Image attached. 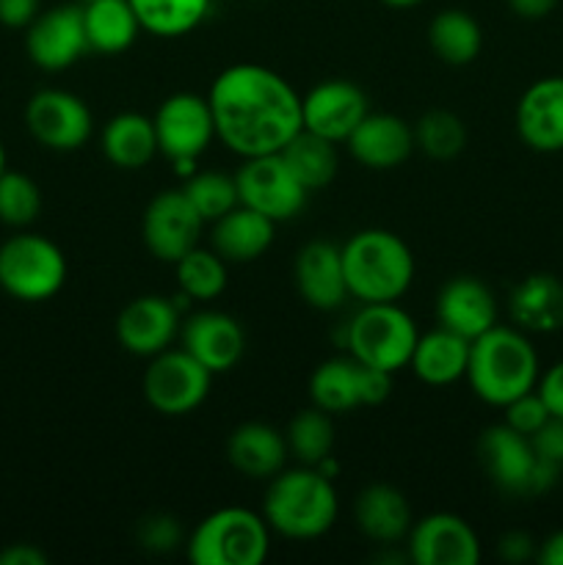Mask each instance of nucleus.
<instances>
[{"mask_svg": "<svg viewBox=\"0 0 563 565\" xmlns=\"http://www.w3.org/2000/svg\"><path fill=\"white\" fill-rule=\"evenodd\" d=\"M502 408H506V425H511L513 430H519L524 436L539 434L552 419L550 408H546V403L541 401V395L535 390L524 392V395H519L517 401H511Z\"/></svg>", "mask_w": 563, "mask_h": 565, "instance_id": "39", "label": "nucleus"}, {"mask_svg": "<svg viewBox=\"0 0 563 565\" xmlns=\"http://www.w3.org/2000/svg\"><path fill=\"white\" fill-rule=\"evenodd\" d=\"M42 213V191L22 171L0 174V221L6 226H28Z\"/></svg>", "mask_w": 563, "mask_h": 565, "instance_id": "38", "label": "nucleus"}, {"mask_svg": "<svg viewBox=\"0 0 563 565\" xmlns=\"http://www.w3.org/2000/svg\"><path fill=\"white\" fill-rule=\"evenodd\" d=\"M408 561L417 565H475L480 541L456 513H428L406 535Z\"/></svg>", "mask_w": 563, "mask_h": 565, "instance_id": "18", "label": "nucleus"}, {"mask_svg": "<svg viewBox=\"0 0 563 565\" xmlns=\"http://www.w3.org/2000/svg\"><path fill=\"white\" fill-rule=\"evenodd\" d=\"M28 58L44 72L70 70L72 64L92 53L83 25V6H55L39 11L25 33Z\"/></svg>", "mask_w": 563, "mask_h": 565, "instance_id": "15", "label": "nucleus"}, {"mask_svg": "<svg viewBox=\"0 0 563 565\" xmlns=\"http://www.w3.org/2000/svg\"><path fill=\"white\" fill-rule=\"evenodd\" d=\"M392 395V373L357 362L329 359L309 379V397L329 414H346L359 406H381Z\"/></svg>", "mask_w": 563, "mask_h": 565, "instance_id": "11", "label": "nucleus"}, {"mask_svg": "<svg viewBox=\"0 0 563 565\" xmlns=\"http://www.w3.org/2000/svg\"><path fill=\"white\" fill-rule=\"evenodd\" d=\"M83 25H86L88 47L94 53H125L141 33L130 0H92L83 3Z\"/></svg>", "mask_w": 563, "mask_h": 565, "instance_id": "30", "label": "nucleus"}, {"mask_svg": "<svg viewBox=\"0 0 563 565\" xmlns=\"http://www.w3.org/2000/svg\"><path fill=\"white\" fill-rule=\"evenodd\" d=\"M480 467L500 491L513 497L544 494L557 483L561 467L535 452L530 436L511 425H491L478 441Z\"/></svg>", "mask_w": 563, "mask_h": 565, "instance_id": "6", "label": "nucleus"}, {"mask_svg": "<svg viewBox=\"0 0 563 565\" xmlns=\"http://www.w3.org/2000/svg\"><path fill=\"white\" fill-rule=\"evenodd\" d=\"M276 224L265 218L257 210L237 204L230 213L213 221V232H210V243L213 252L219 254L224 263H254L263 257L274 243Z\"/></svg>", "mask_w": 563, "mask_h": 565, "instance_id": "24", "label": "nucleus"}, {"mask_svg": "<svg viewBox=\"0 0 563 565\" xmlns=\"http://www.w3.org/2000/svg\"><path fill=\"white\" fill-rule=\"evenodd\" d=\"M368 114V94L357 83L342 81V77L320 81L301 97L304 130L318 132L334 143L348 141V136Z\"/></svg>", "mask_w": 563, "mask_h": 565, "instance_id": "16", "label": "nucleus"}, {"mask_svg": "<svg viewBox=\"0 0 563 565\" xmlns=\"http://www.w3.org/2000/svg\"><path fill=\"white\" fill-rule=\"evenodd\" d=\"M428 44L445 64L467 66L484 47V28L469 11L445 9L431 20Z\"/></svg>", "mask_w": 563, "mask_h": 565, "instance_id": "32", "label": "nucleus"}, {"mask_svg": "<svg viewBox=\"0 0 563 565\" xmlns=\"http://www.w3.org/2000/svg\"><path fill=\"white\" fill-rule=\"evenodd\" d=\"M42 11V0H0V25L28 28Z\"/></svg>", "mask_w": 563, "mask_h": 565, "instance_id": "43", "label": "nucleus"}, {"mask_svg": "<svg viewBox=\"0 0 563 565\" xmlns=\"http://www.w3.org/2000/svg\"><path fill=\"white\" fill-rule=\"evenodd\" d=\"M180 334L182 348L196 362H202L213 375L230 373L241 362L243 348H246V337H243L241 323L232 315L213 312V309L188 315Z\"/></svg>", "mask_w": 563, "mask_h": 565, "instance_id": "20", "label": "nucleus"}, {"mask_svg": "<svg viewBox=\"0 0 563 565\" xmlns=\"http://www.w3.org/2000/svg\"><path fill=\"white\" fill-rule=\"evenodd\" d=\"M182 191L191 199L204 224H213V221H219L221 215H226L232 207L241 204L235 177L221 174V171H193L182 182Z\"/></svg>", "mask_w": 563, "mask_h": 565, "instance_id": "36", "label": "nucleus"}, {"mask_svg": "<svg viewBox=\"0 0 563 565\" xmlns=\"http://www.w3.org/2000/svg\"><path fill=\"white\" fill-rule=\"evenodd\" d=\"M241 204L257 210L274 224L296 218L307 204V188L293 177L279 152L243 158L235 174Z\"/></svg>", "mask_w": 563, "mask_h": 565, "instance_id": "12", "label": "nucleus"}, {"mask_svg": "<svg viewBox=\"0 0 563 565\" xmlns=\"http://www.w3.org/2000/svg\"><path fill=\"white\" fill-rule=\"evenodd\" d=\"M348 149L353 160L368 169L386 171L406 163L414 152V127L392 114H368L348 136Z\"/></svg>", "mask_w": 563, "mask_h": 565, "instance_id": "22", "label": "nucleus"}, {"mask_svg": "<svg viewBox=\"0 0 563 565\" xmlns=\"http://www.w3.org/2000/svg\"><path fill=\"white\" fill-rule=\"evenodd\" d=\"M500 557L508 563H524L530 557H535V544L528 533H506L500 539Z\"/></svg>", "mask_w": 563, "mask_h": 565, "instance_id": "44", "label": "nucleus"}, {"mask_svg": "<svg viewBox=\"0 0 563 565\" xmlns=\"http://www.w3.org/2000/svg\"><path fill=\"white\" fill-rule=\"evenodd\" d=\"M561 3V0H508L511 11L522 20H541V17L552 14V9Z\"/></svg>", "mask_w": 563, "mask_h": 565, "instance_id": "46", "label": "nucleus"}, {"mask_svg": "<svg viewBox=\"0 0 563 565\" xmlns=\"http://www.w3.org/2000/svg\"><path fill=\"white\" fill-rule=\"evenodd\" d=\"M340 513L331 478L315 467L287 469L270 478L263 516L274 533L290 541H312L329 533Z\"/></svg>", "mask_w": 563, "mask_h": 565, "instance_id": "3", "label": "nucleus"}, {"mask_svg": "<svg viewBox=\"0 0 563 565\" xmlns=\"http://www.w3.org/2000/svg\"><path fill=\"white\" fill-rule=\"evenodd\" d=\"M28 132L53 152H75L92 138L94 119L88 105L64 88H42L28 99Z\"/></svg>", "mask_w": 563, "mask_h": 565, "instance_id": "13", "label": "nucleus"}, {"mask_svg": "<svg viewBox=\"0 0 563 565\" xmlns=\"http://www.w3.org/2000/svg\"><path fill=\"white\" fill-rule=\"evenodd\" d=\"M138 541H141L149 552H169L182 541L180 524L171 516H149L144 519L141 527H138Z\"/></svg>", "mask_w": 563, "mask_h": 565, "instance_id": "40", "label": "nucleus"}, {"mask_svg": "<svg viewBox=\"0 0 563 565\" xmlns=\"http://www.w3.org/2000/svg\"><path fill=\"white\" fill-rule=\"evenodd\" d=\"M208 103L215 138L241 158L282 152L304 127L301 97L268 66H226L210 86Z\"/></svg>", "mask_w": 563, "mask_h": 565, "instance_id": "1", "label": "nucleus"}, {"mask_svg": "<svg viewBox=\"0 0 563 565\" xmlns=\"http://www.w3.org/2000/svg\"><path fill=\"white\" fill-rule=\"evenodd\" d=\"M467 364H469L467 337L439 326V329L417 337V345H414L408 367L414 370V375H417L423 384L450 386L467 375Z\"/></svg>", "mask_w": 563, "mask_h": 565, "instance_id": "27", "label": "nucleus"}, {"mask_svg": "<svg viewBox=\"0 0 563 565\" xmlns=\"http://www.w3.org/2000/svg\"><path fill=\"white\" fill-rule=\"evenodd\" d=\"M340 252L348 296L362 303H392L412 285V248L395 232L362 230L348 237Z\"/></svg>", "mask_w": 563, "mask_h": 565, "instance_id": "4", "label": "nucleus"}, {"mask_svg": "<svg viewBox=\"0 0 563 565\" xmlns=\"http://www.w3.org/2000/svg\"><path fill=\"white\" fill-rule=\"evenodd\" d=\"M436 318L439 326L472 342L497 326L495 292L475 276H456L436 296Z\"/></svg>", "mask_w": 563, "mask_h": 565, "instance_id": "23", "label": "nucleus"}, {"mask_svg": "<svg viewBox=\"0 0 563 565\" xmlns=\"http://www.w3.org/2000/svg\"><path fill=\"white\" fill-rule=\"evenodd\" d=\"M182 296L191 301H213L226 287V263L213 248H191L174 263Z\"/></svg>", "mask_w": 563, "mask_h": 565, "instance_id": "35", "label": "nucleus"}, {"mask_svg": "<svg viewBox=\"0 0 563 565\" xmlns=\"http://www.w3.org/2000/svg\"><path fill=\"white\" fill-rule=\"evenodd\" d=\"M508 312L522 331L550 334L563 329V281L552 274H530L511 292Z\"/></svg>", "mask_w": 563, "mask_h": 565, "instance_id": "28", "label": "nucleus"}, {"mask_svg": "<svg viewBox=\"0 0 563 565\" xmlns=\"http://www.w3.org/2000/svg\"><path fill=\"white\" fill-rule=\"evenodd\" d=\"M130 6L141 22V31L177 39L202 25L213 0H130Z\"/></svg>", "mask_w": 563, "mask_h": 565, "instance_id": "33", "label": "nucleus"}, {"mask_svg": "<svg viewBox=\"0 0 563 565\" xmlns=\"http://www.w3.org/2000/svg\"><path fill=\"white\" fill-rule=\"evenodd\" d=\"M285 441L287 452H293L304 467H318L326 456H331V447H334L331 414L318 406L304 408L287 425Z\"/></svg>", "mask_w": 563, "mask_h": 565, "instance_id": "34", "label": "nucleus"}, {"mask_svg": "<svg viewBox=\"0 0 563 565\" xmlns=\"http://www.w3.org/2000/svg\"><path fill=\"white\" fill-rule=\"evenodd\" d=\"M517 132L533 152H563V77H541L524 88Z\"/></svg>", "mask_w": 563, "mask_h": 565, "instance_id": "21", "label": "nucleus"}, {"mask_svg": "<svg viewBox=\"0 0 563 565\" xmlns=\"http://www.w3.org/2000/svg\"><path fill=\"white\" fill-rule=\"evenodd\" d=\"M469 390L489 406H508L539 384V353L522 329L491 326L469 342Z\"/></svg>", "mask_w": 563, "mask_h": 565, "instance_id": "2", "label": "nucleus"}, {"mask_svg": "<svg viewBox=\"0 0 563 565\" xmlns=\"http://www.w3.org/2000/svg\"><path fill=\"white\" fill-rule=\"evenodd\" d=\"M0 565H47V555L33 544H11L0 552Z\"/></svg>", "mask_w": 563, "mask_h": 565, "instance_id": "45", "label": "nucleus"}, {"mask_svg": "<svg viewBox=\"0 0 563 565\" xmlns=\"http://www.w3.org/2000/svg\"><path fill=\"white\" fill-rule=\"evenodd\" d=\"M83 3H92V0H83Z\"/></svg>", "mask_w": 563, "mask_h": 565, "instance_id": "50", "label": "nucleus"}, {"mask_svg": "<svg viewBox=\"0 0 563 565\" xmlns=\"http://www.w3.org/2000/svg\"><path fill=\"white\" fill-rule=\"evenodd\" d=\"M6 171V147H3V141H0V174H3Z\"/></svg>", "mask_w": 563, "mask_h": 565, "instance_id": "49", "label": "nucleus"}, {"mask_svg": "<svg viewBox=\"0 0 563 565\" xmlns=\"http://www.w3.org/2000/svg\"><path fill=\"white\" fill-rule=\"evenodd\" d=\"M99 147H103L105 158L114 166H119V169H144L155 154H160L152 116L136 114V110L116 114L105 125Z\"/></svg>", "mask_w": 563, "mask_h": 565, "instance_id": "29", "label": "nucleus"}, {"mask_svg": "<svg viewBox=\"0 0 563 565\" xmlns=\"http://www.w3.org/2000/svg\"><path fill=\"white\" fill-rule=\"evenodd\" d=\"M202 215L191 204L182 188L174 191H160L147 204L141 218L144 246L149 248L155 259L174 265L182 254L196 248L202 235Z\"/></svg>", "mask_w": 563, "mask_h": 565, "instance_id": "14", "label": "nucleus"}, {"mask_svg": "<svg viewBox=\"0 0 563 565\" xmlns=\"http://www.w3.org/2000/svg\"><path fill=\"white\" fill-rule=\"evenodd\" d=\"M213 373L191 356L185 348H166L149 359L144 373V397L149 406L166 417H182L196 412L210 392Z\"/></svg>", "mask_w": 563, "mask_h": 565, "instance_id": "10", "label": "nucleus"}, {"mask_svg": "<svg viewBox=\"0 0 563 565\" xmlns=\"http://www.w3.org/2000/svg\"><path fill=\"white\" fill-rule=\"evenodd\" d=\"M414 143L434 160H453L467 147V127L450 110H428L414 125Z\"/></svg>", "mask_w": 563, "mask_h": 565, "instance_id": "37", "label": "nucleus"}, {"mask_svg": "<svg viewBox=\"0 0 563 565\" xmlns=\"http://www.w3.org/2000/svg\"><path fill=\"white\" fill-rule=\"evenodd\" d=\"M353 519L364 539L375 544H397L412 530V505L395 486L375 483L359 491Z\"/></svg>", "mask_w": 563, "mask_h": 565, "instance_id": "25", "label": "nucleus"}, {"mask_svg": "<svg viewBox=\"0 0 563 565\" xmlns=\"http://www.w3.org/2000/svg\"><path fill=\"white\" fill-rule=\"evenodd\" d=\"M417 326L392 303H364L346 329V348L351 359L379 367L395 375L397 370L408 367L414 345H417Z\"/></svg>", "mask_w": 563, "mask_h": 565, "instance_id": "7", "label": "nucleus"}, {"mask_svg": "<svg viewBox=\"0 0 563 565\" xmlns=\"http://www.w3.org/2000/svg\"><path fill=\"white\" fill-rule=\"evenodd\" d=\"M226 458L246 478H274L287 461L285 434L265 423H243L226 439Z\"/></svg>", "mask_w": 563, "mask_h": 565, "instance_id": "26", "label": "nucleus"}, {"mask_svg": "<svg viewBox=\"0 0 563 565\" xmlns=\"http://www.w3.org/2000/svg\"><path fill=\"white\" fill-rule=\"evenodd\" d=\"M279 154L287 163V169L293 171V177H296L307 191H320V188H326L337 177V169H340L334 141L318 136V132L304 130V127L285 143V147H282Z\"/></svg>", "mask_w": 563, "mask_h": 565, "instance_id": "31", "label": "nucleus"}, {"mask_svg": "<svg viewBox=\"0 0 563 565\" xmlns=\"http://www.w3.org/2000/svg\"><path fill=\"white\" fill-rule=\"evenodd\" d=\"M155 136H158V152L177 166L182 177L196 171V160L215 138L213 110L208 97L180 92L171 94L155 110Z\"/></svg>", "mask_w": 563, "mask_h": 565, "instance_id": "9", "label": "nucleus"}, {"mask_svg": "<svg viewBox=\"0 0 563 565\" xmlns=\"http://www.w3.org/2000/svg\"><path fill=\"white\" fill-rule=\"evenodd\" d=\"M268 552V522L248 508H219L188 539V561L193 565H263Z\"/></svg>", "mask_w": 563, "mask_h": 565, "instance_id": "5", "label": "nucleus"}, {"mask_svg": "<svg viewBox=\"0 0 563 565\" xmlns=\"http://www.w3.org/2000/svg\"><path fill=\"white\" fill-rule=\"evenodd\" d=\"M535 392L541 395V401L546 403L552 417L563 419V362L552 364L544 375L535 384Z\"/></svg>", "mask_w": 563, "mask_h": 565, "instance_id": "42", "label": "nucleus"}, {"mask_svg": "<svg viewBox=\"0 0 563 565\" xmlns=\"http://www.w3.org/2000/svg\"><path fill=\"white\" fill-rule=\"evenodd\" d=\"M530 441H533L535 452H539L541 458L563 467V419L552 417L539 434L530 436Z\"/></svg>", "mask_w": 563, "mask_h": 565, "instance_id": "41", "label": "nucleus"}, {"mask_svg": "<svg viewBox=\"0 0 563 565\" xmlns=\"http://www.w3.org/2000/svg\"><path fill=\"white\" fill-rule=\"evenodd\" d=\"M293 279H296L298 296L320 312L340 309L348 298L342 252L329 241H312L298 248Z\"/></svg>", "mask_w": 563, "mask_h": 565, "instance_id": "19", "label": "nucleus"}, {"mask_svg": "<svg viewBox=\"0 0 563 565\" xmlns=\"http://www.w3.org/2000/svg\"><path fill=\"white\" fill-rule=\"evenodd\" d=\"M535 561L541 565H563V530L552 533L535 552Z\"/></svg>", "mask_w": 563, "mask_h": 565, "instance_id": "47", "label": "nucleus"}, {"mask_svg": "<svg viewBox=\"0 0 563 565\" xmlns=\"http://www.w3.org/2000/svg\"><path fill=\"white\" fill-rule=\"evenodd\" d=\"M384 6H390V9H412V6H419L423 0H381Z\"/></svg>", "mask_w": 563, "mask_h": 565, "instance_id": "48", "label": "nucleus"}, {"mask_svg": "<svg viewBox=\"0 0 563 565\" xmlns=\"http://www.w3.org/2000/svg\"><path fill=\"white\" fill-rule=\"evenodd\" d=\"M182 301H171L163 296H138L127 303L116 318V340L132 356H158L171 348V340L180 331Z\"/></svg>", "mask_w": 563, "mask_h": 565, "instance_id": "17", "label": "nucleus"}, {"mask_svg": "<svg viewBox=\"0 0 563 565\" xmlns=\"http://www.w3.org/2000/svg\"><path fill=\"white\" fill-rule=\"evenodd\" d=\"M64 281L66 257L50 237L25 232L0 246V287L17 301H47Z\"/></svg>", "mask_w": 563, "mask_h": 565, "instance_id": "8", "label": "nucleus"}]
</instances>
